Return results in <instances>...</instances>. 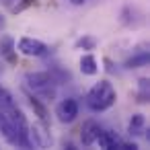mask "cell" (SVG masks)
I'll return each instance as SVG.
<instances>
[{
	"mask_svg": "<svg viewBox=\"0 0 150 150\" xmlns=\"http://www.w3.org/2000/svg\"><path fill=\"white\" fill-rule=\"evenodd\" d=\"M27 86L33 91L35 97L41 101H54L56 99V84L58 80L52 76V72H29L25 76Z\"/></svg>",
	"mask_w": 150,
	"mask_h": 150,
	"instance_id": "obj_2",
	"label": "cell"
},
{
	"mask_svg": "<svg viewBox=\"0 0 150 150\" xmlns=\"http://www.w3.org/2000/svg\"><path fill=\"white\" fill-rule=\"evenodd\" d=\"M150 64V54L146 50H140L138 54H134L132 58L125 60V68H142V66H148Z\"/></svg>",
	"mask_w": 150,
	"mask_h": 150,
	"instance_id": "obj_9",
	"label": "cell"
},
{
	"mask_svg": "<svg viewBox=\"0 0 150 150\" xmlns=\"http://www.w3.org/2000/svg\"><path fill=\"white\" fill-rule=\"evenodd\" d=\"M80 70H82V74H86V76H95V74L99 72V64H97L95 56H91V54L82 56V58H80Z\"/></svg>",
	"mask_w": 150,
	"mask_h": 150,
	"instance_id": "obj_11",
	"label": "cell"
},
{
	"mask_svg": "<svg viewBox=\"0 0 150 150\" xmlns=\"http://www.w3.org/2000/svg\"><path fill=\"white\" fill-rule=\"evenodd\" d=\"M119 19H121V23L125 27H138L142 23V15H140V11L136 6H123Z\"/></svg>",
	"mask_w": 150,
	"mask_h": 150,
	"instance_id": "obj_7",
	"label": "cell"
},
{
	"mask_svg": "<svg viewBox=\"0 0 150 150\" xmlns=\"http://www.w3.org/2000/svg\"><path fill=\"white\" fill-rule=\"evenodd\" d=\"M97 142H99L101 148H117V144H119L121 140H119V136H117L115 132H109V129L103 132V129H101L99 136H97Z\"/></svg>",
	"mask_w": 150,
	"mask_h": 150,
	"instance_id": "obj_8",
	"label": "cell"
},
{
	"mask_svg": "<svg viewBox=\"0 0 150 150\" xmlns=\"http://www.w3.org/2000/svg\"><path fill=\"white\" fill-rule=\"evenodd\" d=\"M99 132H101V125H99L95 119L84 121L82 127H80V142H82V146H93V144L97 142Z\"/></svg>",
	"mask_w": 150,
	"mask_h": 150,
	"instance_id": "obj_5",
	"label": "cell"
},
{
	"mask_svg": "<svg viewBox=\"0 0 150 150\" xmlns=\"http://www.w3.org/2000/svg\"><path fill=\"white\" fill-rule=\"evenodd\" d=\"M76 47L78 50H95L97 47V39L95 37H91V35H84V37H80L78 41H76Z\"/></svg>",
	"mask_w": 150,
	"mask_h": 150,
	"instance_id": "obj_13",
	"label": "cell"
},
{
	"mask_svg": "<svg viewBox=\"0 0 150 150\" xmlns=\"http://www.w3.org/2000/svg\"><path fill=\"white\" fill-rule=\"evenodd\" d=\"M117 95H115V88L111 86L109 80H99L88 93H86V105L91 111H105L109 109L113 103H115Z\"/></svg>",
	"mask_w": 150,
	"mask_h": 150,
	"instance_id": "obj_1",
	"label": "cell"
},
{
	"mask_svg": "<svg viewBox=\"0 0 150 150\" xmlns=\"http://www.w3.org/2000/svg\"><path fill=\"white\" fill-rule=\"evenodd\" d=\"M29 105L35 109V113L39 115V119H41V123L43 125H50V119H47V109H45V105L39 101V97H35L33 93L29 95Z\"/></svg>",
	"mask_w": 150,
	"mask_h": 150,
	"instance_id": "obj_12",
	"label": "cell"
},
{
	"mask_svg": "<svg viewBox=\"0 0 150 150\" xmlns=\"http://www.w3.org/2000/svg\"><path fill=\"white\" fill-rule=\"evenodd\" d=\"M0 56H2L8 64H17V45L13 37H2L0 39Z\"/></svg>",
	"mask_w": 150,
	"mask_h": 150,
	"instance_id": "obj_6",
	"label": "cell"
},
{
	"mask_svg": "<svg viewBox=\"0 0 150 150\" xmlns=\"http://www.w3.org/2000/svg\"><path fill=\"white\" fill-rule=\"evenodd\" d=\"M56 115H58L60 121L72 123V121L76 119V115H78V101H76V99H64V101L58 105Z\"/></svg>",
	"mask_w": 150,
	"mask_h": 150,
	"instance_id": "obj_4",
	"label": "cell"
},
{
	"mask_svg": "<svg viewBox=\"0 0 150 150\" xmlns=\"http://www.w3.org/2000/svg\"><path fill=\"white\" fill-rule=\"evenodd\" d=\"M8 105H15V99L4 86H0V107H8Z\"/></svg>",
	"mask_w": 150,
	"mask_h": 150,
	"instance_id": "obj_15",
	"label": "cell"
},
{
	"mask_svg": "<svg viewBox=\"0 0 150 150\" xmlns=\"http://www.w3.org/2000/svg\"><path fill=\"white\" fill-rule=\"evenodd\" d=\"M4 23H6V21H4V17H2V15H0V29H2V27H4Z\"/></svg>",
	"mask_w": 150,
	"mask_h": 150,
	"instance_id": "obj_17",
	"label": "cell"
},
{
	"mask_svg": "<svg viewBox=\"0 0 150 150\" xmlns=\"http://www.w3.org/2000/svg\"><path fill=\"white\" fill-rule=\"evenodd\" d=\"M150 97V84H148V78H140V93H138V101L140 103H146Z\"/></svg>",
	"mask_w": 150,
	"mask_h": 150,
	"instance_id": "obj_14",
	"label": "cell"
},
{
	"mask_svg": "<svg viewBox=\"0 0 150 150\" xmlns=\"http://www.w3.org/2000/svg\"><path fill=\"white\" fill-rule=\"evenodd\" d=\"M70 2H72L74 6H80V4H86V2H88V0H70Z\"/></svg>",
	"mask_w": 150,
	"mask_h": 150,
	"instance_id": "obj_16",
	"label": "cell"
},
{
	"mask_svg": "<svg viewBox=\"0 0 150 150\" xmlns=\"http://www.w3.org/2000/svg\"><path fill=\"white\" fill-rule=\"evenodd\" d=\"M142 132H146V119H144L142 113H136V115H132V119L127 123V134L129 136H140Z\"/></svg>",
	"mask_w": 150,
	"mask_h": 150,
	"instance_id": "obj_10",
	"label": "cell"
},
{
	"mask_svg": "<svg viewBox=\"0 0 150 150\" xmlns=\"http://www.w3.org/2000/svg\"><path fill=\"white\" fill-rule=\"evenodd\" d=\"M19 52L25 54V56H35V58H39V56H45V54L50 52V47H47L43 41H39V39L21 37V39H19Z\"/></svg>",
	"mask_w": 150,
	"mask_h": 150,
	"instance_id": "obj_3",
	"label": "cell"
}]
</instances>
